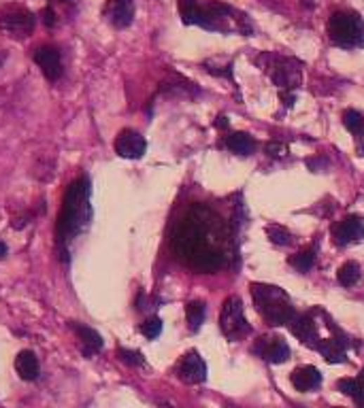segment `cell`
Returning a JSON list of instances; mask_svg holds the SVG:
<instances>
[{
  "label": "cell",
  "instance_id": "obj_12",
  "mask_svg": "<svg viewBox=\"0 0 364 408\" xmlns=\"http://www.w3.org/2000/svg\"><path fill=\"white\" fill-rule=\"evenodd\" d=\"M290 325V332H292L299 341H303L307 347L311 349H318V345L322 343V338L318 336V325H316V319L313 315L309 312H297V317L287 323Z\"/></svg>",
  "mask_w": 364,
  "mask_h": 408
},
{
  "label": "cell",
  "instance_id": "obj_11",
  "mask_svg": "<svg viewBox=\"0 0 364 408\" xmlns=\"http://www.w3.org/2000/svg\"><path fill=\"white\" fill-rule=\"evenodd\" d=\"M115 153L126 159H138L148 151V140H145L138 132L134 130H122L115 138Z\"/></svg>",
  "mask_w": 364,
  "mask_h": 408
},
{
  "label": "cell",
  "instance_id": "obj_1",
  "mask_svg": "<svg viewBox=\"0 0 364 408\" xmlns=\"http://www.w3.org/2000/svg\"><path fill=\"white\" fill-rule=\"evenodd\" d=\"M90 196H92V190H90L88 177L75 179L64 194L58 223H56V244H58V251L62 258L68 254L70 242L88 228L92 219Z\"/></svg>",
  "mask_w": 364,
  "mask_h": 408
},
{
  "label": "cell",
  "instance_id": "obj_3",
  "mask_svg": "<svg viewBox=\"0 0 364 408\" xmlns=\"http://www.w3.org/2000/svg\"><path fill=\"white\" fill-rule=\"evenodd\" d=\"M213 213H209L202 206L192 209L175 228L173 234V249L177 254V258L181 262H190L196 254L204 251V249H215L213 244L209 242V228L217 221H211Z\"/></svg>",
  "mask_w": 364,
  "mask_h": 408
},
{
  "label": "cell",
  "instance_id": "obj_22",
  "mask_svg": "<svg viewBox=\"0 0 364 408\" xmlns=\"http://www.w3.org/2000/svg\"><path fill=\"white\" fill-rule=\"evenodd\" d=\"M204 315H207V306H204V302H200V300H194V302H190V304L186 306V317H188V323H190V328H192L194 332L202 325Z\"/></svg>",
  "mask_w": 364,
  "mask_h": 408
},
{
  "label": "cell",
  "instance_id": "obj_26",
  "mask_svg": "<svg viewBox=\"0 0 364 408\" xmlns=\"http://www.w3.org/2000/svg\"><path fill=\"white\" fill-rule=\"evenodd\" d=\"M117 355L128 366H143L145 364V357L138 351H132V349H117Z\"/></svg>",
  "mask_w": 364,
  "mask_h": 408
},
{
  "label": "cell",
  "instance_id": "obj_2",
  "mask_svg": "<svg viewBox=\"0 0 364 408\" xmlns=\"http://www.w3.org/2000/svg\"><path fill=\"white\" fill-rule=\"evenodd\" d=\"M179 15L186 26H200L211 32H245L247 15L217 0H179Z\"/></svg>",
  "mask_w": 364,
  "mask_h": 408
},
{
  "label": "cell",
  "instance_id": "obj_31",
  "mask_svg": "<svg viewBox=\"0 0 364 408\" xmlns=\"http://www.w3.org/2000/svg\"><path fill=\"white\" fill-rule=\"evenodd\" d=\"M353 138H356V147H358V151L364 155V124L353 132Z\"/></svg>",
  "mask_w": 364,
  "mask_h": 408
},
{
  "label": "cell",
  "instance_id": "obj_18",
  "mask_svg": "<svg viewBox=\"0 0 364 408\" xmlns=\"http://www.w3.org/2000/svg\"><path fill=\"white\" fill-rule=\"evenodd\" d=\"M290 381H292L297 391L307 393V391H313L322 385V374L313 366H303V368H297L292 374H290Z\"/></svg>",
  "mask_w": 364,
  "mask_h": 408
},
{
  "label": "cell",
  "instance_id": "obj_35",
  "mask_svg": "<svg viewBox=\"0 0 364 408\" xmlns=\"http://www.w3.org/2000/svg\"><path fill=\"white\" fill-rule=\"evenodd\" d=\"M60 3H66V0H60Z\"/></svg>",
  "mask_w": 364,
  "mask_h": 408
},
{
  "label": "cell",
  "instance_id": "obj_24",
  "mask_svg": "<svg viewBox=\"0 0 364 408\" xmlns=\"http://www.w3.org/2000/svg\"><path fill=\"white\" fill-rule=\"evenodd\" d=\"M266 236L271 238L273 244H277V247H287V244L294 242L292 232H290L287 228H283V225H268L266 228Z\"/></svg>",
  "mask_w": 364,
  "mask_h": 408
},
{
  "label": "cell",
  "instance_id": "obj_19",
  "mask_svg": "<svg viewBox=\"0 0 364 408\" xmlns=\"http://www.w3.org/2000/svg\"><path fill=\"white\" fill-rule=\"evenodd\" d=\"M15 370L20 374V379L24 381H37L41 374V364L39 357L32 351H20L15 357Z\"/></svg>",
  "mask_w": 364,
  "mask_h": 408
},
{
  "label": "cell",
  "instance_id": "obj_13",
  "mask_svg": "<svg viewBox=\"0 0 364 408\" xmlns=\"http://www.w3.org/2000/svg\"><path fill=\"white\" fill-rule=\"evenodd\" d=\"M177 376L188 383V385H198L204 383L207 379V366L202 362V357L196 351H190L181 357L179 366H177Z\"/></svg>",
  "mask_w": 364,
  "mask_h": 408
},
{
  "label": "cell",
  "instance_id": "obj_25",
  "mask_svg": "<svg viewBox=\"0 0 364 408\" xmlns=\"http://www.w3.org/2000/svg\"><path fill=\"white\" fill-rule=\"evenodd\" d=\"M160 332H162V321H160L158 317H150V319H145V321L141 323V334H143L145 338L154 341V338L160 336Z\"/></svg>",
  "mask_w": 364,
  "mask_h": 408
},
{
  "label": "cell",
  "instance_id": "obj_20",
  "mask_svg": "<svg viewBox=\"0 0 364 408\" xmlns=\"http://www.w3.org/2000/svg\"><path fill=\"white\" fill-rule=\"evenodd\" d=\"M224 145L228 151L237 153V155H252L256 151V140L254 136L245 134V132H235V134H228L224 138Z\"/></svg>",
  "mask_w": 364,
  "mask_h": 408
},
{
  "label": "cell",
  "instance_id": "obj_30",
  "mask_svg": "<svg viewBox=\"0 0 364 408\" xmlns=\"http://www.w3.org/2000/svg\"><path fill=\"white\" fill-rule=\"evenodd\" d=\"M266 153L273 157H283L285 155V145L283 143H268L266 145Z\"/></svg>",
  "mask_w": 364,
  "mask_h": 408
},
{
  "label": "cell",
  "instance_id": "obj_16",
  "mask_svg": "<svg viewBox=\"0 0 364 408\" xmlns=\"http://www.w3.org/2000/svg\"><path fill=\"white\" fill-rule=\"evenodd\" d=\"M68 325H70V330L77 334V338L82 341V353L86 357H92L98 351H103L105 341H103V336L94 328H88V325H82V323H75V321H70Z\"/></svg>",
  "mask_w": 364,
  "mask_h": 408
},
{
  "label": "cell",
  "instance_id": "obj_32",
  "mask_svg": "<svg viewBox=\"0 0 364 408\" xmlns=\"http://www.w3.org/2000/svg\"><path fill=\"white\" fill-rule=\"evenodd\" d=\"M43 22H45V26H49V28L56 26V13H53V9H43Z\"/></svg>",
  "mask_w": 364,
  "mask_h": 408
},
{
  "label": "cell",
  "instance_id": "obj_15",
  "mask_svg": "<svg viewBox=\"0 0 364 408\" xmlns=\"http://www.w3.org/2000/svg\"><path fill=\"white\" fill-rule=\"evenodd\" d=\"M103 13L113 28H128L134 20V0H109Z\"/></svg>",
  "mask_w": 364,
  "mask_h": 408
},
{
  "label": "cell",
  "instance_id": "obj_8",
  "mask_svg": "<svg viewBox=\"0 0 364 408\" xmlns=\"http://www.w3.org/2000/svg\"><path fill=\"white\" fill-rule=\"evenodd\" d=\"M34 24L37 18L20 5H9L0 9V30L7 32L9 37H28L34 30Z\"/></svg>",
  "mask_w": 364,
  "mask_h": 408
},
{
  "label": "cell",
  "instance_id": "obj_17",
  "mask_svg": "<svg viewBox=\"0 0 364 408\" xmlns=\"http://www.w3.org/2000/svg\"><path fill=\"white\" fill-rule=\"evenodd\" d=\"M224 264L226 260L217 249H204L188 262V266L194 268L196 272H217L220 268H224Z\"/></svg>",
  "mask_w": 364,
  "mask_h": 408
},
{
  "label": "cell",
  "instance_id": "obj_27",
  "mask_svg": "<svg viewBox=\"0 0 364 408\" xmlns=\"http://www.w3.org/2000/svg\"><path fill=\"white\" fill-rule=\"evenodd\" d=\"M362 124H364V117H362L358 111H345V113H343V126H345L351 134H353Z\"/></svg>",
  "mask_w": 364,
  "mask_h": 408
},
{
  "label": "cell",
  "instance_id": "obj_21",
  "mask_svg": "<svg viewBox=\"0 0 364 408\" xmlns=\"http://www.w3.org/2000/svg\"><path fill=\"white\" fill-rule=\"evenodd\" d=\"M316 260H318V249L316 247H307V249L299 251L297 256H290L287 258V264L305 275V272H309L313 268Z\"/></svg>",
  "mask_w": 364,
  "mask_h": 408
},
{
  "label": "cell",
  "instance_id": "obj_23",
  "mask_svg": "<svg viewBox=\"0 0 364 408\" xmlns=\"http://www.w3.org/2000/svg\"><path fill=\"white\" fill-rule=\"evenodd\" d=\"M337 279L343 287H353L358 281H360V266L356 262H345L339 272H337Z\"/></svg>",
  "mask_w": 364,
  "mask_h": 408
},
{
  "label": "cell",
  "instance_id": "obj_10",
  "mask_svg": "<svg viewBox=\"0 0 364 408\" xmlns=\"http://www.w3.org/2000/svg\"><path fill=\"white\" fill-rule=\"evenodd\" d=\"M334 242L339 247H347V244H353L358 240L364 238V217L360 215H347L345 219H341L334 230H332Z\"/></svg>",
  "mask_w": 364,
  "mask_h": 408
},
{
  "label": "cell",
  "instance_id": "obj_28",
  "mask_svg": "<svg viewBox=\"0 0 364 408\" xmlns=\"http://www.w3.org/2000/svg\"><path fill=\"white\" fill-rule=\"evenodd\" d=\"M337 387H339V391L341 393H345V395H356V387H358V383H356V379H339V383H337Z\"/></svg>",
  "mask_w": 364,
  "mask_h": 408
},
{
  "label": "cell",
  "instance_id": "obj_14",
  "mask_svg": "<svg viewBox=\"0 0 364 408\" xmlns=\"http://www.w3.org/2000/svg\"><path fill=\"white\" fill-rule=\"evenodd\" d=\"M34 62L37 66L43 70L45 79L49 81H58L62 77V58H60V51L51 45H43L34 51Z\"/></svg>",
  "mask_w": 364,
  "mask_h": 408
},
{
  "label": "cell",
  "instance_id": "obj_5",
  "mask_svg": "<svg viewBox=\"0 0 364 408\" xmlns=\"http://www.w3.org/2000/svg\"><path fill=\"white\" fill-rule=\"evenodd\" d=\"M328 39L341 49L364 47V20L356 11H337L328 20Z\"/></svg>",
  "mask_w": 364,
  "mask_h": 408
},
{
  "label": "cell",
  "instance_id": "obj_33",
  "mask_svg": "<svg viewBox=\"0 0 364 408\" xmlns=\"http://www.w3.org/2000/svg\"><path fill=\"white\" fill-rule=\"evenodd\" d=\"M230 126V121L224 117V115H220V117H217V121H215V128H220V130H226Z\"/></svg>",
  "mask_w": 364,
  "mask_h": 408
},
{
  "label": "cell",
  "instance_id": "obj_4",
  "mask_svg": "<svg viewBox=\"0 0 364 408\" xmlns=\"http://www.w3.org/2000/svg\"><path fill=\"white\" fill-rule=\"evenodd\" d=\"M252 296H254V302L258 306V312L271 325H287L297 317L292 302H290L287 294L281 287L252 283Z\"/></svg>",
  "mask_w": 364,
  "mask_h": 408
},
{
  "label": "cell",
  "instance_id": "obj_9",
  "mask_svg": "<svg viewBox=\"0 0 364 408\" xmlns=\"http://www.w3.org/2000/svg\"><path fill=\"white\" fill-rule=\"evenodd\" d=\"M254 353L268 364H283L290 360V347L279 336H262L254 345Z\"/></svg>",
  "mask_w": 364,
  "mask_h": 408
},
{
  "label": "cell",
  "instance_id": "obj_34",
  "mask_svg": "<svg viewBox=\"0 0 364 408\" xmlns=\"http://www.w3.org/2000/svg\"><path fill=\"white\" fill-rule=\"evenodd\" d=\"M7 254H9L7 244H5L3 240H0V260H3V258H7Z\"/></svg>",
  "mask_w": 364,
  "mask_h": 408
},
{
  "label": "cell",
  "instance_id": "obj_7",
  "mask_svg": "<svg viewBox=\"0 0 364 408\" xmlns=\"http://www.w3.org/2000/svg\"><path fill=\"white\" fill-rule=\"evenodd\" d=\"M220 325H222V332L230 338V341H237L245 334H249V323L245 319V312H243V302L239 298H228L222 306V312H220Z\"/></svg>",
  "mask_w": 364,
  "mask_h": 408
},
{
  "label": "cell",
  "instance_id": "obj_29",
  "mask_svg": "<svg viewBox=\"0 0 364 408\" xmlns=\"http://www.w3.org/2000/svg\"><path fill=\"white\" fill-rule=\"evenodd\" d=\"M356 383H358V387H356L353 400H356V404H358L360 408H364V370L360 372V376H356Z\"/></svg>",
  "mask_w": 364,
  "mask_h": 408
},
{
  "label": "cell",
  "instance_id": "obj_6",
  "mask_svg": "<svg viewBox=\"0 0 364 408\" xmlns=\"http://www.w3.org/2000/svg\"><path fill=\"white\" fill-rule=\"evenodd\" d=\"M273 84L279 88V96L285 107L294 105V90L301 86V62L294 58H277V62L268 68Z\"/></svg>",
  "mask_w": 364,
  "mask_h": 408
}]
</instances>
